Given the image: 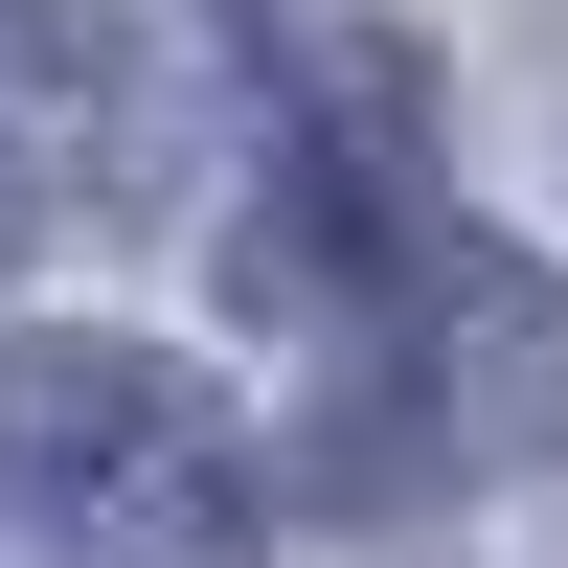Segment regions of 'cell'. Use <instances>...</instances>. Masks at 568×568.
<instances>
[{"mask_svg":"<svg viewBox=\"0 0 568 568\" xmlns=\"http://www.w3.org/2000/svg\"><path fill=\"white\" fill-rule=\"evenodd\" d=\"M0 500L69 568H251V409L160 342H0Z\"/></svg>","mask_w":568,"mask_h":568,"instance_id":"6da1fadb","label":"cell"},{"mask_svg":"<svg viewBox=\"0 0 568 568\" xmlns=\"http://www.w3.org/2000/svg\"><path fill=\"white\" fill-rule=\"evenodd\" d=\"M91 160H114V45L69 0H0V251H45Z\"/></svg>","mask_w":568,"mask_h":568,"instance_id":"7a4b0ae2","label":"cell"}]
</instances>
